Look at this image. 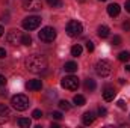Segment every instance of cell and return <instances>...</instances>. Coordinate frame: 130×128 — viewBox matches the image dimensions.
Listing matches in <instances>:
<instances>
[{
	"instance_id": "1",
	"label": "cell",
	"mask_w": 130,
	"mask_h": 128,
	"mask_svg": "<svg viewBox=\"0 0 130 128\" xmlns=\"http://www.w3.org/2000/svg\"><path fill=\"white\" fill-rule=\"evenodd\" d=\"M26 68L30 72H35V74L45 71V68H47L45 56H42V54H32V56H29L26 59Z\"/></svg>"
},
{
	"instance_id": "2",
	"label": "cell",
	"mask_w": 130,
	"mask_h": 128,
	"mask_svg": "<svg viewBox=\"0 0 130 128\" xmlns=\"http://www.w3.org/2000/svg\"><path fill=\"white\" fill-rule=\"evenodd\" d=\"M65 32H67L68 36L76 38V36L82 35L83 26H82V23H79L77 20H71V21H68V24H67V27H65Z\"/></svg>"
},
{
	"instance_id": "3",
	"label": "cell",
	"mask_w": 130,
	"mask_h": 128,
	"mask_svg": "<svg viewBox=\"0 0 130 128\" xmlns=\"http://www.w3.org/2000/svg\"><path fill=\"white\" fill-rule=\"evenodd\" d=\"M11 104H12V107L15 109V110H18V112H23V110H26L30 104H29V98L26 95H15L12 96V99H11Z\"/></svg>"
},
{
	"instance_id": "4",
	"label": "cell",
	"mask_w": 130,
	"mask_h": 128,
	"mask_svg": "<svg viewBox=\"0 0 130 128\" xmlns=\"http://www.w3.org/2000/svg\"><path fill=\"white\" fill-rule=\"evenodd\" d=\"M95 72H97L100 77L110 75V72H112V65H110V62L109 60H104V59L98 60L97 65H95Z\"/></svg>"
},
{
	"instance_id": "5",
	"label": "cell",
	"mask_w": 130,
	"mask_h": 128,
	"mask_svg": "<svg viewBox=\"0 0 130 128\" xmlns=\"http://www.w3.org/2000/svg\"><path fill=\"white\" fill-rule=\"evenodd\" d=\"M39 24H41V18L36 17V15L26 17V18L23 20V27H24L26 30H29V32H30V30H35V29H38Z\"/></svg>"
},
{
	"instance_id": "6",
	"label": "cell",
	"mask_w": 130,
	"mask_h": 128,
	"mask_svg": "<svg viewBox=\"0 0 130 128\" xmlns=\"http://www.w3.org/2000/svg\"><path fill=\"white\" fill-rule=\"evenodd\" d=\"M39 39L44 41V42H53L56 39V30L53 27H42L41 32H39Z\"/></svg>"
},
{
	"instance_id": "7",
	"label": "cell",
	"mask_w": 130,
	"mask_h": 128,
	"mask_svg": "<svg viewBox=\"0 0 130 128\" xmlns=\"http://www.w3.org/2000/svg\"><path fill=\"white\" fill-rule=\"evenodd\" d=\"M61 84H62V88L68 89V91H76L79 88V78L76 75H67L62 78Z\"/></svg>"
},
{
	"instance_id": "8",
	"label": "cell",
	"mask_w": 130,
	"mask_h": 128,
	"mask_svg": "<svg viewBox=\"0 0 130 128\" xmlns=\"http://www.w3.org/2000/svg\"><path fill=\"white\" fill-rule=\"evenodd\" d=\"M21 36H23V33L20 32V30L12 29V30H9L8 35H6V41H8L9 44H12V45H15V44H21Z\"/></svg>"
},
{
	"instance_id": "9",
	"label": "cell",
	"mask_w": 130,
	"mask_h": 128,
	"mask_svg": "<svg viewBox=\"0 0 130 128\" xmlns=\"http://www.w3.org/2000/svg\"><path fill=\"white\" fill-rule=\"evenodd\" d=\"M23 9L26 11H41L42 9V2L41 0H24V5H23Z\"/></svg>"
},
{
	"instance_id": "10",
	"label": "cell",
	"mask_w": 130,
	"mask_h": 128,
	"mask_svg": "<svg viewBox=\"0 0 130 128\" xmlns=\"http://www.w3.org/2000/svg\"><path fill=\"white\" fill-rule=\"evenodd\" d=\"M11 116V112H9V107L5 105V104H0V124H5Z\"/></svg>"
},
{
	"instance_id": "11",
	"label": "cell",
	"mask_w": 130,
	"mask_h": 128,
	"mask_svg": "<svg viewBox=\"0 0 130 128\" xmlns=\"http://www.w3.org/2000/svg\"><path fill=\"white\" fill-rule=\"evenodd\" d=\"M41 88H42L41 80H29L26 83V89H29V91H41Z\"/></svg>"
},
{
	"instance_id": "12",
	"label": "cell",
	"mask_w": 130,
	"mask_h": 128,
	"mask_svg": "<svg viewBox=\"0 0 130 128\" xmlns=\"http://www.w3.org/2000/svg\"><path fill=\"white\" fill-rule=\"evenodd\" d=\"M120 11H121V8H120L118 3H110V5L107 6V14H109L110 17H117V15L120 14Z\"/></svg>"
},
{
	"instance_id": "13",
	"label": "cell",
	"mask_w": 130,
	"mask_h": 128,
	"mask_svg": "<svg viewBox=\"0 0 130 128\" xmlns=\"http://www.w3.org/2000/svg\"><path fill=\"white\" fill-rule=\"evenodd\" d=\"M94 119H95L94 112H86V113L83 115V118H82V121H83V124H85V125H91V124L94 122Z\"/></svg>"
},
{
	"instance_id": "14",
	"label": "cell",
	"mask_w": 130,
	"mask_h": 128,
	"mask_svg": "<svg viewBox=\"0 0 130 128\" xmlns=\"http://www.w3.org/2000/svg\"><path fill=\"white\" fill-rule=\"evenodd\" d=\"M117 95V92L112 89V88H107L104 92H103V98H104V101H112L113 98Z\"/></svg>"
},
{
	"instance_id": "15",
	"label": "cell",
	"mask_w": 130,
	"mask_h": 128,
	"mask_svg": "<svg viewBox=\"0 0 130 128\" xmlns=\"http://www.w3.org/2000/svg\"><path fill=\"white\" fill-rule=\"evenodd\" d=\"M97 35L100 38H103V39L107 38V36H109V27H107V26H100L98 30H97Z\"/></svg>"
},
{
	"instance_id": "16",
	"label": "cell",
	"mask_w": 130,
	"mask_h": 128,
	"mask_svg": "<svg viewBox=\"0 0 130 128\" xmlns=\"http://www.w3.org/2000/svg\"><path fill=\"white\" fill-rule=\"evenodd\" d=\"M64 69L67 71V72H76L77 71V63H74V62H67V63L64 65Z\"/></svg>"
},
{
	"instance_id": "17",
	"label": "cell",
	"mask_w": 130,
	"mask_h": 128,
	"mask_svg": "<svg viewBox=\"0 0 130 128\" xmlns=\"http://www.w3.org/2000/svg\"><path fill=\"white\" fill-rule=\"evenodd\" d=\"M95 88H97V84H95V81H94L92 78H88V80H85V89H86V91L92 92Z\"/></svg>"
},
{
	"instance_id": "18",
	"label": "cell",
	"mask_w": 130,
	"mask_h": 128,
	"mask_svg": "<svg viewBox=\"0 0 130 128\" xmlns=\"http://www.w3.org/2000/svg\"><path fill=\"white\" fill-rule=\"evenodd\" d=\"M17 124H18L21 128H29L32 122H30V119H29V118H20V119L17 121Z\"/></svg>"
},
{
	"instance_id": "19",
	"label": "cell",
	"mask_w": 130,
	"mask_h": 128,
	"mask_svg": "<svg viewBox=\"0 0 130 128\" xmlns=\"http://www.w3.org/2000/svg\"><path fill=\"white\" fill-rule=\"evenodd\" d=\"M82 51H83V48H82V45H79V44L71 47V56H74V57L80 56V54H82Z\"/></svg>"
},
{
	"instance_id": "20",
	"label": "cell",
	"mask_w": 130,
	"mask_h": 128,
	"mask_svg": "<svg viewBox=\"0 0 130 128\" xmlns=\"http://www.w3.org/2000/svg\"><path fill=\"white\" fill-rule=\"evenodd\" d=\"M21 44H23V45H32V36H30L29 33H24V35L21 36Z\"/></svg>"
},
{
	"instance_id": "21",
	"label": "cell",
	"mask_w": 130,
	"mask_h": 128,
	"mask_svg": "<svg viewBox=\"0 0 130 128\" xmlns=\"http://www.w3.org/2000/svg\"><path fill=\"white\" fill-rule=\"evenodd\" d=\"M118 60H121V62H129L130 60V53L129 51H121V53L118 54Z\"/></svg>"
},
{
	"instance_id": "22",
	"label": "cell",
	"mask_w": 130,
	"mask_h": 128,
	"mask_svg": "<svg viewBox=\"0 0 130 128\" xmlns=\"http://www.w3.org/2000/svg\"><path fill=\"white\" fill-rule=\"evenodd\" d=\"M73 101H74V104H76V105H83V104L86 102V99H85V96H83V95H76Z\"/></svg>"
},
{
	"instance_id": "23",
	"label": "cell",
	"mask_w": 130,
	"mask_h": 128,
	"mask_svg": "<svg viewBox=\"0 0 130 128\" xmlns=\"http://www.w3.org/2000/svg\"><path fill=\"white\" fill-rule=\"evenodd\" d=\"M58 105H59V109H61V110H65V112L71 109L70 102H68V101H65V99H62V101H59V104H58Z\"/></svg>"
},
{
	"instance_id": "24",
	"label": "cell",
	"mask_w": 130,
	"mask_h": 128,
	"mask_svg": "<svg viewBox=\"0 0 130 128\" xmlns=\"http://www.w3.org/2000/svg\"><path fill=\"white\" fill-rule=\"evenodd\" d=\"M47 3L53 8H61L62 6V0H47Z\"/></svg>"
},
{
	"instance_id": "25",
	"label": "cell",
	"mask_w": 130,
	"mask_h": 128,
	"mask_svg": "<svg viewBox=\"0 0 130 128\" xmlns=\"http://www.w3.org/2000/svg\"><path fill=\"white\" fill-rule=\"evenodd\" d=\"M112 44H113V45H121V36L115 35V36L112 38Z\"/></svg>"
},
{
	"instance_id": "26",
	"label": "cell",
	"mask_w": 130,
	"mask_h": 128,
	"mask_svg": "<svg viewBox=\"0 0 130 128\" xmlns=\"http://www.w3.org/2000/svg\"><path fill=\"white\" fill-rule=\"evenodd\" d=\"M32 116H33V119H39V118L42 116V112H41V110H33Z\"/></svg>"
},
{
	"instance_id": "27",
	"label": "cell",
	"mask_w": 130,
	"mask_h": 128,
	"mask_svg": "<svg viewBox=\"0 0 130 128\" xmlns=\"http://www.w3.org/2000/svg\"><path fill=\"white\" fill-rule=\"evenodd\" d=\"M86 50H88L89 53L94 51V42H92V41H88V42H86Z\"/></svg>"
},
{
	"instance_id": "28",
	"label": "cell",
	"mask_w": 130,
	"mask_h": 128,
	"mask_svg": "<svg viewBox=\"0 0 130 128\" xmlns=\"http://www.w3.org/2000/svg\"><path fill=\"white\" fill-rule=\"evenodd\" d=\"M117 104H118V107H120L121 110H126V109H127V104H126V101H124V99H120Z\"/></svg>"
},
{
	"instance_id": "29",
	"label": "cell",
	"mask_w": 130,
	"mask_h": 128,
	"mask_svg": "<svg viewBox=\"0 0 130 128\" xmlns=\"http://www.w3.org/2000/svg\"><path fill=\"white\" fill-rule=\"evenodd\" d=\"M52 116H53V119H56V121H61V119H62V113H61V112H53Z\"/></svg>"
},
{
	"instance_id": "30",
	"label": "cell",
	"mask_w": 130,
	"mask_h": 128,
	"mask_svg": "<svg viewBox=\"0 0 130 128\" xmlns=\"http://www.w3.org/2000/svg\"><path fill=\"white\" fill-rule=\"evenodd\" d=\"M98 115H100V116H106V115H107V110H106L104 107H100V109H98Z\"/></svg>"
},
{
	"instance_id": "31",
	"label": "cell",
	"mask_w": 130,
	"mask_h": 128,
	"mask_svg": "<svg viewBox=\"0 0 130 128\" xmlns=\"http://www.w3.org/2000/svg\"><path fill=\"white\" fill-rule=\"evenodd\" d=\"M5 84H6V77L0 74V86H5Z\"/></svg>"
},
{
	"instance_id": "32",
	"label": "cell",
	"mask_w": 130,
	"mask_h": 128,
	"mask_svg": "<svg viewBox=\"0 0 130 128\" xmlns=\"http://www.w3.org/2000/svg\"><path fill=\"white\" fill-rule=\"evenodd\" d=\"M5 57H6V50L0 48V59H5Z\"/></svg>"
},
{
	"instance_id": "33",
	"label": "cell",
	"mask_w": 130,
	"mask_h": 128,
	"mask_svg": "<svg viewBox=\"0 0 130 128\" xmlns=\"http://www.w3.org/2000/svg\"><path fill=\"white\" fill-rule=\"evenodd\" d=\"M123 29H124V30H130V21H126V23L123 24Z\"/></svg>"
},
{
	"instance_id": "34",
	"label": "cell",
	"mask_w": 130,
	"mask_h": 128,
	"mask_svg": "<svg viewBox=\"0 0 130 128\" xmlns=\"http://www.w3.org/2000/svg\"><path fill=\"white\" fill-rule=\"evenodd\" d=\"M126 11H127V12H130V0H127V2H126Z\"/></svg>"
},
{
	"instance_id": "35",
	"label": "cell",
	"mask_w": 130,
	"mask_h": 128,
	"mask_svg": "<svg viewBox=\"0 0 130 128\" xmlns=\"http://www.w3.org/2000/svg\"><path fill=\"white\" fill-rule=\"evenodd\" d=\"M3 32H5V29H3V26H0V36H3Z\"/></svg>"
},
{
	"instance_id": "36",
	"label": "cell",
	"mask_w": 130,
	"mask_h": 128,
	"mask_svg": "<svg viewBox=\"0 0 130 128\" xmlns=\"http://www.w3.org/2000/svg\"><path fill=\"white\" fill-rule=\"evenodd\" d=\"M126 69H127V71L130 72V65H126Z\"/></svg>"
},
{
	"instance_id": "37",
	"label": "cell",
	"mask_w": 130,
	"mask_h": 128,
	"mask_svg": "<svg viewBox=\"0 0 130 128\" xmlns=\"http://www.w3.org/2000/svg\"><path fill=\"white\" fill-rule=\"evenodd\" d=\"M101 2H106V0H101Z\"/></svg>"
}]
</instances>
